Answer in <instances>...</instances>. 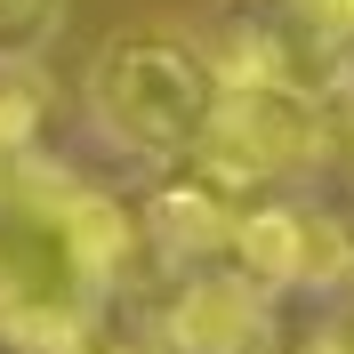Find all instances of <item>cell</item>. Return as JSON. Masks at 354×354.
<instances>
[{
    "label": "cell",
    "mask_w": 354,
    "mask_h": 354,
    "mask_svg": "<svg viewBox=\"0 0 354 354\" xmlns=\"http://www.w3.org/2000/svg\"><path fill=\"white\" fill-rule=\"evenodd\" d=\"M225 258L242 266L250 282H306V274H330L338 266V234L330 225L298 218V209H282V201H258V209H234V242H225Z\"/></svg>",
    "instance_id": "5"
},
{
    "label": "cell",
    "mask_w": 354,
    "mask_h": 354,
    "mask_svg": "<svg viewBox=\"0 0 354 354\" xmlns=\"http://www.w3.org/2000/svg\"><path fill=\"white\" fill-rule=\"evenodd\" d=\"M137 225L97 185L57 169H0V330L41 354H73L121 282Z\"/></svg>",
    "instance_id": "1"
},
{
    "label": "cell",
    "mask_w": 354,
    "mask_h": 354,
    "mask_svg": "<svg viewBox=\"0 0 354 354\" xmlns=\"http://www.w3.org/2000/svg\"><path fill=\"white\" fill-rule=\"evenodd\" d=\"M330 145V113H322V88L298 81H218V105H209V129L194 145V169L218 177L225 194L266 185V177H290L322 161Z\"/></svg>",
    "instance_id": "3"
},
{
    "label": "cell",
    "mask_w": 354,
    "mask_h": 354,
    "mask_svg": "<svg viewBox=\"0 0 354 354\" xmlns=\"http://www.w3.org/2000/svg\"><path fill=\"white\" fill-rule=\"evenodd\" d=\"M0 169H8V161H0Z\"/></svg>",
    "instance_id": "13"
},
{
    "label": "cell",
    "mask_w": 354,
    "mask_h": 354,
    "mask_svg": "<svg viewBox=\"0 0 354 354\" xmlns=\"http://www.w3.org/2000/svg\"><path fill=\"white\" fill-rule=\"evenodd\" d=\"M306 354H354V338H314Z\"/></svg>",
    "instance_id": "10"
},
{
    "label": "cell",
    "mask_w": 354,
    "mask_h": 354,
    "mask_svg": "<svg viewBox=\"0 0 354 354\" xmlns=\"http://www.w3.org/2000/svg\"><path fill=\"white\" fill-rule=\"evenodd\" d=\"M0 354H41V346H24V338H8V330H0Z\"/></svg>",
    "instance_id": "11"
},
{
    "label": "cell",
    "mask_w": 354,
    "mask_h": 354,
    "mask_svg": "<svg viewBox=\"0 0 354 354\" xmlns=\"http://www.w3.org/2000/svg\"><path fill=\"white\" fill-rule=\"evenodd\" d=\"M218 105V65L209 48H194L185 32L161 24H129L97 48L88 65V113L113 145H129L145 161H194L201 129Z\"/></svg>",
    "instance_id": "2"
},
{
    "label": "cell",
    "mask_w": 354,
    "mask_h": 354,
    "mask_svg": "<svg viewBox=\"0 0 354 354\" xmlns=\"http://www.w3.org/2000/svg\"><path fill=\"white\" fill-rule=\"evenodd\" d=\"M73 354H137V346H88V338H81V346H73Z\"/></svg>",
    "instance_id": "12"
},
{
    "label": "cell",
    "mask_w": 354,
    "mask_h": 354,
    "mask_svg": "<svg viewBox=\"0 0 354 354\" xmlns=\"http://www.w3.org/2000/svg\"><path fill=\"white\" fill-rule=\"evenodd\" d=\"M266 338V282L242 266H185L169 298V346L177 354H258Z\"/></svg>",
    "instance_id": "4"
},
{
    "label": "cell",
    "mask_w": 354,
    "mask_h": 354,
    "mask_svg": "<svg viewBox=\"0 0 354 354\" xmlns=\"http://www.w3.org/2000/svg\"><path fill=\"white\" fill-rule=\"evenodd\" d=\"M65 32V0H0V65H32Z\"/></svg>",
    "instance_id": "7"
},
{
    "label": "cell",
    "mask_w": 354,
    "mask_h": 354,
    "mask_svg": "<svg viewBox=\"0 0 354 354\" xmlns=\"http://www.w3.org/2000/svg\"><path fill=\"white\" fill-rule=\"evenodd\" d=\"M41 129V88L24 81V65H0V161H17Z\"/></svg>",
    "instance_id": "8"
},
{
    "label": "cell",
    "mask_w": 354,
    "mask_h": 354,
    "mask_svg": "<svg viewBox=\"0 0 354 354\" xmlns=\"http://www.w3.org/2000/svg\"><path fill=\"white\" fill-rule=\"evenodd\" d=\"M145 225H153V242H161L169 266H209L234 242V194H225L218 177H177V185L153 194Z\"/></svg>",
    "instance_id": "6"
},
{
    "label": "cell",
    "mask_w": 354,
    "mask_h": 354,
    "mask_svg": "<svg viewBox=\"0 0 354 354\" xmlns=\"http://www.w3.org/2000/svg\"><path fill=\"white\" fill-rule=\"evenodd\" d=\"M298 8H306V17L322 24V32H338V41L354 48V0H298Z\"/></svg>",
    "instance_id": "9"
}]
</instances>
